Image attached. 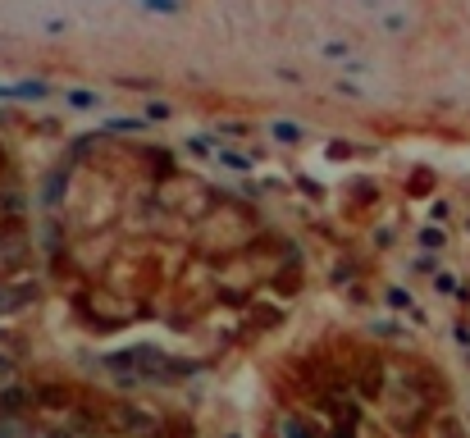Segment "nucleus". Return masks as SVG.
Returning a JSON list of instances; mask_svg holds the SVG:
<instances>
[{
  "label": "nucleus",
  "mask_w": 470,
  "mask_h": 438,
  "mask_svg": "<svg viewBox=\"0 0 470 438\" xmlns=\"http://www.w3.org/2000/svg\"><path fill=\"white\" fill-rule=\"evenodd\" d=\"M329 438H352V430H347V425H342V430H333Z\"/></svg>",
  "instance_id": "ddd939ff"
},
{
  "label": "nucleus",
  "mask_w": 470,
  "mask_h": 438,
  "mask_svg": "<svg viewBox=\"0 0 470 438\" xmlns=\"http://www.w3.org/2000/svg\"><path fill=\"white\" fill-rule=\"evenodd\" d=\"M383 28H388V32H402V28H407V14H388V18H383Z\"/></svg>",
  "instance_id": "f8f14e48"
},
{
  "label": "nucleus",
  "mask_w": 470,
  "mask_h": 438,
  "mask_svg": "<svg viewBox=\"0 0 470 438\" xmlns=\"http://www.w3.org/2000/svg\"><path fill=\"white\" fill-rule=\"evenodd\" d=\"M342 78H370V64H361V60H347V64H342Z\"/></svg>",
  "instance_id": "9b49d317"
},
{
  "label": "nucleus",
  "mask_w": 470,
  "mask_h": 438,
  "mask_svg": "<svg viewBox=\"0 0 470 438\" xmlns=\"http://www.w3.org/2000/svg\"><path fill=\"white\" fill-rule=\"evenodd\" d=\"M279 438H315V430L302 420V415H283L279 420Z\"/></svg>",
  "instance_id": "39448f33"
},
{
  "label": "nucleus",
  "mask_w": 470,
  "mask_h": 438,
  "mask_svg": "<svg viewBox=\"0 0 470 438\" xmlns=\"http://www.w3.org/2000/svg\"><path fill=\"white\" fill-rule=\"evenodd\" d=\"M147 119H174V105H169V101H156V105H147Z\"/></svg>",
  "instance_id": "1a4fd4ad"
},
{
  "label": "nucleus",
  "mask_w": 470,
  "mask_h": 438,
  "mask_svg": "<svg viewBox=\"0 0 470 438\" xmlns=\"http://www.w3.org/2000/svg\"><path fill=\"white\" fill-rule=\"evenodd\" d=\"M270 138L297 146V142H306V128H302V123H292V119H274V123H270Z\"/></svg>",
  "instance_id": "7ed1b4c3"
},
{
  "label": "nucleus",
  "mask_w": 470,
  "mask_h": 438,
  "mask_svg": "<svg viewBox=\"0 0 470 438\" xmlns=\"http://www.w3.org/2000/svg\"><path fill=\"white\" fill-rule=\"evenodd\" d=\"M64 101H69V110H101V96L87 92V87H69Z\"/></svg>",
  "instance_id": "20e7f679"
},
{
  "label": "nucleus",
  "mask_w": 470,
  "mask_h": 438,
  "mask_svg": "<svg viewBox=\"0 0 470 438\" xmlns=\"http://www.w3.org/2000/svg\"><path fill=\"white\" fill-rule=\"evenodd\" d=\"M18 356H23V347H18V338L0 329V375H9V370H18Z\"/></svg>",
  "instance_id": "f03ea898"
},
{
  "label": "nucleus",
  "mask_w": 470,
  "mask_h": 438,
  "mask_svg": "<svg viewBox=\"0 0 470 438\" xmlns=\"http://www.w3.org/2000/svg\"><path fill=\"white\" fill-rule=\"evenodd\" d=\"M27 388H9V393H0V415H14V411H23L27 406Z\"/></svg>",
  "instance_id": "423d86ee"
},
{
  "label": "nucleus",
  "mask_w": 470,
  "mask_h": 438,
  "mask_svg": "<svg viewBox=\"0 0 470 438\" xmlns=\"http://www.w3.org/2000/svg\"><path fill=\"white\" fill-rule=\"evenodd\" d=\"M219 160H224L228 169H252V160H247V155H237V151H219Z\"/></svg>",
  "instance_id": "9d476101"
},
{
  "label": "nucleus",
  "mask_w": 470,
  "mask_h": 438,
  "mask_svg": "<svg viewBox=\"0 0 470 438\" xmlns=\"http://www.w3.org/2000/svg\"><path fill=\"white\" fill-rule=\"evenodd\" d=\"M114 425H119L128 438H151L156 434V420H151L147 411H137V406H114Z\"/></svg>",
  "instance_id": "f257e3e1"
},
{
  "label": "nucleus",
  "mask_w": 470,
  "mask_h": 438,
  "mask_svg": "<svg viewBox=\"0 0 470 438\" xmlns=\"http://www.w3.org/2000/svg\"><path fill=\"white\" fill-rule=\"evenodd\" d=\"M142 9H151V14H183V0H142Z\"/></svg>",
  "instance_id": "6e6552de"
},
{
  "label": "nucleus",
  "mask_w": 470,
  "mask_h": 438,
  "mask_svg": "<svg viewBox=\"0 0 470 438\" xmlns=\"http://www.w3.org/2000/svg\"><path fill=\"white\" fill-rule=\"evenodd\" d=\"M320 55L333 64H347L352 60V42H320Z\"/></svg>",
  "instance_id": "0eeeda50"
}]
</instances>
